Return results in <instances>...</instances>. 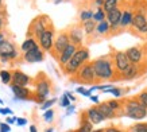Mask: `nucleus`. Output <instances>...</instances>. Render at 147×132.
Instances as JSON below:
<instances>
[{"label":"nucleus","instance_id":"obj_1","mask_svg":"<svg viewBox=\"0 0 147 132\" xmlns=\"http://www.w3.org/2000/svg\"><path fill=\"white\" fill-rule=\"evenodd\" d=\"M92 66H93L96 81H111L116 79V71L113 67V61H112L111 54H107L104 57H98L93 59Z\"/></svg>","mask_w":147,"mask_h":132},{"label":"nucleus","instance_id":"obj_2","mask_svg":"<svg viewBox=\"0 0 147 132\" xmlns=\"http://www.w3.org/2000/svg\"><path fill=\"white\" fill-rule=\"evenodd\" d=\"M119 116H124L132 120H143L147 117V109L140 104L136 97H129L123 101Z\"/></svg>","mask_w":147,"mask_h":132},{"label":"nucleus","instance_id":"obj_3","mask_svg":"<svg viewBox=\"0 0 147 132\" xmlns=\"http://www.w3.org/2000/svg\"><path fill=\"white\" fill-rule=\"evenodd\" d=\"M90 58V54H89V50L84 46H80V47H77L76 53L73 54V57L70 58V61L67 62L66 65L62 67L63 73L69 77H74L76 73L78 71L81 66L86 63V62L89 61Z\"/></svg>","mask_w":147,"mask_h":132},{"label":"nucleus","instance_id":"obj_4","mask_svg":"<svg viewBox=\"0 0 147 132\" xmlns=\"http://www.w3.org/2000/svg\"><path fill=\"white\" fill-rule=\"evenodd\" d=\"M51 93V81L43 73H39L35 78V92H34V101L43 104Z\"/></svg>","mask_w":147,"mask_h":132},{"label":"nucleus","instance_id":"obj_5","mask_svg":"<svg viewBox=\"0 0 147 132\" xmlns=\"http://www.w3.org/2000/svg\"><path fill=\"white\" fill-rule=\"evenodd\" d=\"M53 27V23L49 19V16L46 15H39L36 16L28 26V30H27V38H34V39H38L40 36V34L46 31L47 28Z\"/></svg>","mask_w":147,"mask_h":132},{"label":"nucleus","instance_id":"obj_6","mask_svg":"<svg viewBox=\"0 0 147 132\" xmlns=\"http://www.w3.org/2000/svg\"><path fill=\"white\" fill-rule=\"evenodd\" d=\"M71 82H81V84H94L96 82V75H94V70H93V66H92V62L88 61L86 63L81 66L78 71L76 73L74 77H71Z\"/></svg>","mask_w":147,"mask_h":132},{"label":"nucleus","instance_id":"obj_7","mask_svg":"<svg viewBox=\"0 0 147 132\" xmlns=\"http://www.w3.org/2000/svg\"><path fill=\"white\" fill-rule=\"evenodd\" d=\"M111 57H112V61H113V67H115V71H116V79H119V75L124 70H127L131 63H129L125 53L124 51H120V50L112 51Z\"/></svg>","mask_w":147,"mask_h":132},{"label":"nucleus","instance_id":"obj_8","mask_svg":"<svg viewBox=\"0 0 147 132\" xmlns=\"http://www.w3.org/2000/svg\"><path fill=\"white\" fill-rule=\"evenodd\" d=\"M18 50L15 47V44L12 42L5 39L3 43L0 44V62H9V61H13L18 58Z\"/></svg>","mask_w":147,"mask_h":132},{"label":"nucleus","instance_id":"obj_9","mask_svg":"<svg viewBox=\"0 0 147 132\" xmlns=\"http://www.w3.org/2000/svg\"><path fill=\"white\" fill-rule=\"evenodd\" d=\"M70 44V40H69V35H67L66 31H62L59 32L55 38H54V42H53V48H51V55L54 58H58V55L62 53L63 50Z\"/></svg>","mask_w":147,"mask_h":132},{"label":"nucleus","instance_id":"obj_10","mask_svg":"<svg viewBox=\"0 0 147 132\" xmlns=\"http://www.w3.org/2000/svg\"><path fill=\"white\" fill-rule=\"evenodd\" d=\"M121 12H123V11H121L119 7H116V8H113L112 11L107 12V15H105V20H107L108 24H109V31L113 32V34H117V32L121 30L120 28Z\"/></svg>","mask_w":147,"mask_h":132},{"label":"nucleus","instance_id":"obj_11","mask_svg":"<svg viewBox=\"0 0 147 132\" xmlns=\"http://www.w3.org/2000/svg\"><path fill=\"white\" fill-rule=\"evenodd\" d=\"M127 58L131 65H136V66H142L144 63V59H146V55H144V51H143L142 47L139 46H132V47L127 48L124 51Z\"/></svg>","mask_w":147,"mask_h":132},{"label":"nucleus","instance_id":"obj_12","mask_svg":"<svg viewBox=\"0 0 147 132\" xmlns=\"http://www.w3.org/2000/svg\"><path fill=\"white\" fill-rule=\"evenodd\" d=\"M36 42H38V46L40 47V50L45 53V51H47V53H50L51 51V48H53V42H54V28L53 27H50V28H47L46 31H43L42 34H40V36L36 39Z\"/></svg>","mask_w":147,"mask_h":132},{"label":"nucleus","instance_id":"obj_13","mask_svg":"<svg viewBox=\"0 0 147 132\" xmlns=\"http://www.w3.org/2000/svg\"><path fill=\"white\" fill-rule=\"evenodd\" d=\"M131 26L134 27V30L138 34L147 35V16L143 12H135L132 15V20H131Z\"/></svg>","mask_w":147,"mask_h":132},{"label":"nucleus","instance_id":"obj_14","mask_svg":"<svg viewBox=\"0 0 147 132\" xmlns=\"http://www.w3.org/2000/svg\"><path fill=\"white\" fill-rule=\"evenodd\" d=\"M9 88L13 93L15 100H20V101H27V100H34V92H31L26 86H18V85H9Z\"/></svg>","mask_w":147,"mask_h":132},{"label":"nucleus","instance_id":"obj_15","mask_svg":"<svg viewBox=\"0 0 147 132\" xmlns=\"http://www.w3.org/2000/svg\"><path fill=\"white\" fill-rule=\"evenodd\" d=\"M23 59L28 63H35V62H42L45 59V53L40 50L39 46L31 48L30 51L23 53Z\"/></svg>","mask_w":147,"mask_h":132},{"label":"nucleus","instance_id":"obj_16","mask_svg":"<svg viewBox=\"0 0 147 132\" xmlns=\"http://www.w3.org/2000/svg\"><path fill=\"white\" fill-rule=\"evenodd\" d=\"M32 82V79L30 75H27L26 73H23L20 70H13L12 71V79H11V84L12 85H18V86H28ZM9 84V85H11Z\"/></svg>","mask_w":147,"mask_h":132},{"label":"nucleus","instance_id":"obj_17","mask_svg":"<svg viewBox=\"0 0 147 132\" xmlns=\"http://www.w3.org/2000/svg\"><path fill=\"white\" fill-rule=\"evenodd\" d=\"M67 35H69V40H70L71 44H74L77 47H80L82 46V40H84V31L82 28L78 26H74L71 27L69 32H67Z\"/></svg>","mask_w":147,"mask_h":132},{"label":"nucleus","instance_id":"obj_18","mask_svg":"<svg viewBox=\"0 0 147 132\" xmlns=\"http://www.w3.org/2000/svg\"><path fill=\"white\" fill-rule=\"evenodd\" d=\"M84 114L86 116V119L89 120L90 123L93 124H100L104 121V116H102L101 113H100V110L97 109V106L93 105V106H90V108H88V109L84 112Z\"/></svg>","mask_w":147,"mask_h":132},{"label":"nucleus","instance_id":"obj_19","mask_svg":"<svg viewBox=\"0 0 147 132\" xmlns=\"http://www.w3.org/2000/svg\"><path fill=\"white\" fill-rule=\"evenodd\" d=\"M76 50H77V46H74V44L70 43L66 48H65V50H63L62 53L58 55L57 61H58V63H59V66H61V67H63L67 62L70 61V58L73 57V54L76 53Z\"/></svg>","mask_w":147,"mask_h":132},{"label":"nucleus","instance_id":"obj_20","mask_svg":"<svg viewBox=\"0 0 147 132\" xmlns=\"http://www.w3.org/2000/svg\"><path fill=\"white\" fill-rule=\"evenodd\" d=\"M142 74V67L136 65H129V67L127 70H124L119 75V79H134L136 77Z\"/></svg>","mask_w":147,"mask_h":132},{"label":"nucleus","instance_id":"obj_21","mask_svg":"<svg viewBox=\"0 0 147 132\" xmlns=\"http://www.w3.org/2000/svg\"><path fill=\"white\" fill-rule=\"evenodd\" d=\"M96 106H97V109L100 110V113L104 116V119H105V120H111V119L117 117V113H116L115 110H112L111 108L108 106V104L105 101H104V102H98Z\"/></svg>","mask_w":147,"mask_h":132},{"label":"nucleus","instance_id":"obj_22","mask_svg":"<svg viewBox=\"0 0 147 132\" xmlns=\"http://www.w3.org/2000/svg\"><path fill=\"white\" fill-rule=\"evenodd\" d=\"M92 131H93V124L86 119L85 114H82L81 116V121H80V127L73 132H92Z\"/></svg>","mask_w":147,"mask_h":132},{"label":"nucleus","instance_id":"obj_23","mask_svg":"<svg viewBox=\"0 0 147 132\" xmlns=\"http://www.w3.org/2000/svg\"><path fill=\"white\" fill-rule=\"evenodd\" d=\"M132 15L134 12L129 11V9H125L124 12H121V18H120V28H125L131 24V20H132Z\"/></svg>","mask_w":147,"mask_h":132},{"label":"nucleus","instance_id":"obj_24","mask_svg":"<svg viewBox=\"0 0 147 132\" xmlns=\"http://www.w3.org/2000/svg\"><path fill=\"white\" fill-rule=\"evenodd\" d=\"M36 46H38V42H36L34 38H27L22 43V46H20V50H22V53H27V51H30L31 48L36 47Z\"/></svg>","mask_w":147,"mask_h":132},{"label":"nucleus","instance_id":"obj_25","mask_svg":"<svg viewBox=\"0 0 147 132\" xmlns=\"http://www.w3.org/2000/svg\"><path fill=\"white\" fill-rule=\"evenodd\" d=\"M82 31H84L86 35H92L94 31H96V22H94L93 19L84 22L82 23Z\"/></svg>","mask_w":147,"mask_h":132},{"label":"nucleus","instance_id":"obj_26","mask_svg":"<svg viewBox=\"0 0 147 132\" xmlns=\"http://www.w3.org/2000/svg\"><path fill=\"white\" fill-rule=\"evenodd\" d=\"M125 132H147V123H138L129 125Z\"/></svg>","mask_w":147,"mask_h":132},{"label":"nucleus","instance_id":"obj_27","mask_svg":"<svg viewBox=\"0 0 147 132\" xmlns=\"http://www.w3.org/2000/svg\"><path fill=\"white\" fill-rule=\"evenodd\" d=\"M119 4V0H104V4H102V11L107 13L109 11H112L113 8H116Z\"/></svg>","mask_w":147,"mask_h":132},{"label":"nucleus","instance_id":"obj_28","mask_svg":"<svg viewBox=\"0 0 147 132\" xmlns=\"http://www.w3.org/2000/svg\"><path fill=\"white\" fill-rule=\"evenodd\" d=\"M108 104V106L111 108L112 110H115L116 113H117V116H119V113H120L121 110V106H123V101H119V100H109V101H105Z\"/></svg>","mask_w":147,"mask_h":132},{"label":"nucleus","instance_id":"obj_29","mask_svg":"<svg viewBox=\"0 0 147 132\" xmlns=\"http://www.w3.org/2000/svg\"><path fill=\"white\" fill-rule=\"evenodd\" d=\"M0 79L4 85H9L12 79V73L9 70H0Z\"/></svg>","mask_w":147,"mask_h":132},{"label":"nucleus","instance_id":"obj_30","mask_svg":"<svg viewBox=\"0 0 147 132\" xmlns=\"http://www.w3.org/2000/svg\"><path fill=\"white\" fill-rule=\"evenodd\" d=\"M96 31H97L98 34H102V35H105V34H108L109 32V24H108L107 20H102V22H100L96 26Z\"/></svg>","mask_w":147,"mask_h":132},{"label":"nucleus","instance_id":"obj_31","mask_svg":"<svg viewBox=\"0 0 147 132\" xmlns=\"http://www.w3.org/2000/svg\"><path fill=\"white\" fill-rule=\"evenodd\" d=\"M105 15H107V13L104 12V11H102V8L101 7H100V8H97V11H96V12H93V20L94 22H102V20H105Z\"/></svg>","mask_w":147,"mask_h":132},{"label":"nucleus","instance_id":"obj_32","mask_svg":"<svg viewBox=\"0 0 147 132\" xmlns=\"http://www.w3.org/2000/svg\"><path fill=\"white\" fill-rule=\"evenodd\" d=\"M104 93H111L113 97H121V96H124V90L121 88H116V86H112V88H109L108 90H105Z\"/></svg>","mask_w":147,"mask_h":132},{"label":"nucleus","instance_id":"obj_33","mask_svg":"<svg viewBox=\"0 0 147 132\" xmlns=\"http://www.w3.org/2000/svg\"><path fill=\"white\" fill-rule=\"evenodd\" d=\"M93 18V12L90 11V9H85V11H81L80 13V20L82 23L86 22V20H90V19Z\"/></svg>","mask_w":147,"mask_h":132},{"label":"nucleus","instance_id":"obj_34","mask_svg":"<svg viewBox=\"0 0 147 132\" xmlns=\"http://www.w3.org/2000/svg\"><path fill=\"white\" fill-rule=\"evenodd\" d=\"M55 102H57V98H55V97H54V98H47V100H46L43 104H40V109L45 112V110L50 109V108H51V106H53Z\"/></svg>","mask_w":147,"mask_h":132},{"label":"nucleus","instance_id":"obj_35","mask_svg":"<svg viewBox=\"0 0 147 132\" xmlns=\"http://www.w3.org/2000/svg\"><path fill=\"white\" fill-rule=\"evenodd\" d=\"M135 97L138 98L139 101H140V104H142V105L147 109V90H144V92H142V93H139L138 96H135Z\"/></svg>","mask_w":147,"mask_h":132},{"label":"nucleus","instance_id":"obj_36","mask_svg":"<svg viewBox=\"0 0 147 132\" xmlns=\"http://www.w3.org/2000/svg\"><path fill=\"white\" fill-rule=\"evenodd\" d=\"M43 119H45V121H47V123H51L54 119V110L50 108V109L45 110V113H43Z\"/></svg>","mask_w":147,"mask_h":132},{"label":"nucleus","instance_id":"obj_37","mask_svg":"<svg viewBox=\"0 0 147 132\" xmlns=\"http://www.w3.org/2000/svg\"><path fill=\"white\" fill-rule=\"evenodd\" d=\"M76 92H77V93H80L81 96H84V97H90V94H92V93H90L89 90H88V89H85L84 86H77Z\"/></svg>","mask_w":147,"mask_h":132},{"label":"nucleus","instance_id":"obj_38","mask_svg":"<svg viewBox=\"0 0 147 132\" xmlns=\"http://www.w3.org/2000/svg\"><path fill=\"white\" fill-rule=\"evenodd\" d=\"M70 104H71L70 100H69V98H67V97L63 94V96L61 97V100H59V105L62 106V108H67V106L70 105Z\"/></svg>","mask_w":147,"mask_h":132},{"label":"nucleus","instance_id":"obj_39","mask_svg":"<svg viewBox=\"0 0 147 132\" xmlns=\"http://www.w3.org/2000/svg\"><path fill=\"white\" fill-rule=\"evenodd\" d=\"M104 132H125L124 129H121L119 127H115V125H111V127L104 128Z\"/></svg>","mask_w":147,"mask_h":132},{"label":"nucleus","instance_id":"obj_40","mask_svg":"<svg viewBox=\"0 0 147 132\" xmlns=\"http://www.w3.org/2000/svg\"><path fill=\"white\" fill-rule=\"evenodd\" d=\"M12 109H9V108H5V106H1L0 108V114H4V116H8V114H12Z\"/></svg>","mask_w":147,"mask_h":132},{"label":"nucleus","instance_id":"obj_41","mask_svg":"<svg viewBox=\"0 0 147 132\" xmlns=\"http://www.w3.org/2000/svg\"><path fill=\"white\" fill-rule=\"evenodd\" d=\"M0 132H11V127L7 123H0Z\"/></svg>","mask_w":147,"mask_h":132},{"label":"nucleus","instance_id":"obj_42","mask_svg":"<svg viewBox=\"0 0 147 132\" xmlns=\"http://www.w3.org/2000/svg\"><path fill=\"white\" fill-rule=\"evenodd\" d=\"M16 124H18L19 127H24L27 124V119H24V117H16Z\"/></svg>","mask_w":147,"mask_h":132},{"label":"nucleus","instance_id":"obj_43","mask_svg":"<svg viewBox=\"0 0 147 132\" xmlns=\"http://www.w3.org/2000/svg\"><path fill=\"white\" fill-rule=\"evenodd\" d=\"M5 123L8 124V125H11V124H15V123H16V117H13V116H8V117L5 119Z\"/></svg>","mask_w":147,"mask_h":132},{"label":"nucleus","instance_id":"obj_44","mask_svg":"<svg viewBox=\"0 0 147 132\" xmlns=\"http://www.w3.org/2000/svg\"><path fill=\"white\" fill-rule=\"evenodd\" d=\"M63 94H65V96H66L67 98L70 100V102H74V101H76V97H74L73 94H71V92H65Z\"/></svg>","mask_w":147,"mask_h":132},{"label":"nucleus","instance_id":"obj_45","mask_svg":"<svg viewBox=\"0 0 147 132\" xmlns=\"http://www.w3.org/2000/svg\"><path fill=\"white\" fill-rule=\"evenodd\" d=\"M74 110H76V106L73 105V104H70V105L66 108V114H71Z\"/></svg>","mask_w":147,"mask_h":132},{"label":"nucleus","instance_id":"obj_46","mask_svg":"<svg viewBox=\"0 0 147 132\" xmlns=\"http://www.w3.org/2000/svg\"><path fill=\"white\" fill-rule=\"evenodd\" d=\"M3 27H4V16L0 12V32H3Z\"/></svg>","mask_w":147,"mask_h":132},{"label":"nucleus","instance_id":"obj_47","mask_svg":"<svg viewBox=\"0 0 147 132\" xmlns=\"http://www.w3.org/2000/svg\"><path fill=\"white\" fill-rule=\"evenodd\" d=\"M89 98H90V101L93 102L94 105H97L98 102H100V101H98V96H93V94H90Z\"/></svg>","mask_w":147,"mask_h":132},{"label":"nucleus","instance_id":"obj_48","mask_svg":"<svg viewBox=\"0 0 147 132\" xmlns=\"http://www.w3.org/2000/svg\"><path fill=\"white\" fill-rule=\"evenodd\" d=\"M94 3H96V5L100 8V7H102V4H104V0H94Z\"/></svg>","mask_w":147,"mask_h":132},{"label":"nucleus","instance_id":"obj_49","mask_svg":"<svg viewBox=\"0 0 147 132\" xmlns=\"http://www.w3.org/2000/svg\"><path fill=\"white\" fill-rule=\"evenodd\" d=\"M4 40H5V35H4V34H3V32H0V44L3 43Z\"/></svg>","mask_w":147,"mask_h":132},{"label":"nucleus","instance_id":"obj_50","mask_svg":"<svg viewBox=\"0 0 147 132\" xmlns=\"http://www.w3.org/2000/svg\"><path fill=\"white\" fill-rule=\"evenodd\" d=\"M30 132H38L35 125H30Z\"/></svg>","mask_w":147,"mask_h":132},{"label":"nucleus","instance_id":"obj_51","mask_svg":"<svg viewBox=\"0 0 147 132\" xmlns=\"http://www.w3.org/2000/svg\"><path fill=\"white\" fill-rule=\"evenodd\" d=\"M143 51H144V55L147 57V43L144 44V46H143Z\"/></svg>","mask_w":147,"mask_h":132},{"label":"nucleus","instance_id":"obj_52","mask_svg":"<svg viewBox=\"0 0 147 132\" xmlns=\"http://www.w3.org/2000/svg\"><path fill=\"white\" fill-rule=\"evenodd\" d=\"M92 132H104V128H98V129H93Z\"/></svg>","mask_w":147,"mask_h":132},{"label":"nucleus","instance_id":"obj_53","mask_svg":"<svg viewBox=\"0 0 147 132\" xmlns=\"http://www.w3.org/2000/svg\"><path fill=\"white\" fill-rule=\"evenodd\" d=\"M45 132H54V128H51V127H50V128H47V129H46Z\"/></svg>","mask_w":147,"mask_h":132},{"label":"nucleus","instance_id":"obj_54","mask_svg":"<svg viewBox=\"0 0 147 132\" xmlns=\"http://www.w3.org/2000/svg\"><path fill=\"white\" fill-rule=\"evenodd\" d=\"M53 1H54V4H59V3H61L62 0H53Z\"/></svg>","mask_w":147,"mask_h":132},{"label":"nucleus","instance_id":"obj_55","mask_svg":"<svg viewBox=\"0 0 147 132\" xmlns=\"http://www.w3.org/2000/svg\"><path fill=\"white\" fill-rule=\"evenodd\" d=\"M1 7H3V0H0V9H1Z\"/></svg>","mask_w":147,"mask_h":132},{"label":"nucleus","instance_id":"obj_56","mask_svg":"<svg viewBox=\"0 0 147 132\" xmlns=\"http://www.w3.org/2000/svg\"><path fill=\"white\" fill-rule=\"evenodd\" d=\"M0 104H1V105H3V104H4V102H3V100H1V98H0Z\"/></svg>","mask_w":147,"mask_h":132}]
</instances>
